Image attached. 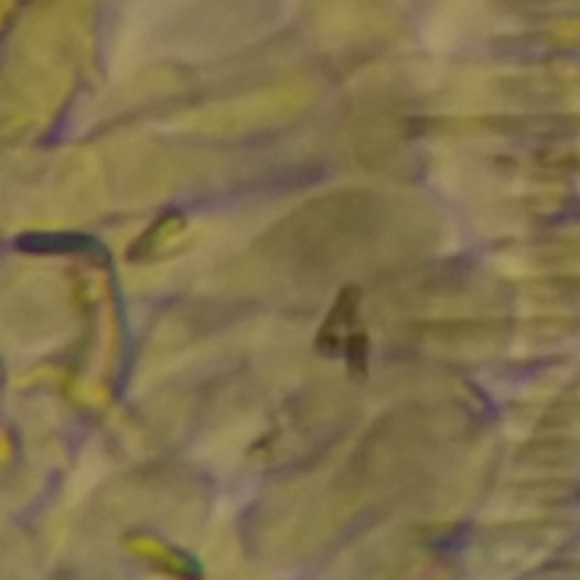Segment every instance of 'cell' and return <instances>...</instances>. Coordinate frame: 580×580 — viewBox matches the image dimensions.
<instances>
[{"instance_id": "1", "label": "cell", "mask_w": 580, "mask_h": 580, "mask_svg": "<svg viewBox=\"0 0 580 580\" xmlns=\"http://www.w3.org/2000/svg\"><path fill=\"white\" fill-rule=\"evenodd\" d=\"M17 247L25 255L105 257V247L98 240L77 232H25L17 238Z\"/></svg>"}, {"instance_id": "2", "label": "cell", "mask_w": 580, "mask_h": 580, "mask_svg": "<svg viewBox=\"0 0 580 580\" xmlns=\"http://www.w3.org/2000/svg\"><path fill=\"white\" fill-rule=\"evenodd\" d=\"M506 12L533 19H562L580 12L578 0H500Z\"/></svg>"}]
</instances>
